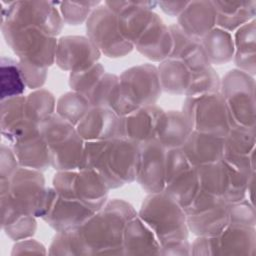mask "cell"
I'll return each mask as SVG.
<instances>
[{"mask_svg": "<svg viewBox=\"0 0 256 256\" xmlns=\"http://www.w3.org/2000/svg\"><path fill=\"white\" fill-rule=\"evenodd\" d=\"M136 215L125 201H107L80 227L58 232L52 242V251L55 254H124V229Z\"/></svg>", "mask_w": 256, "mask_h": 256, "instance_id": "obj_1", "label": "cell"}, {"mask_svg": "<svg viewBox=\"0 0 256 256\" xmlns=\"http://www.w3.org/2000/svg\"><path fill=\"white\" fill-rule=\"evenodd\" d=\"M138 162L139 144L126 138L85 142L82 168L95 171L109 189L136 180Z\"/></svg>", "mask_w": 256, "mask_h": 256, "instance_id": "obj_2", "label": "cell"}, {"mask_svg": "<svg viewBox=\"0 0 256 256\" xmlns=\"http://www.w3.org/2000/svg\"><path fill=\"white\" fill-rule=\"evenodd\" d=\"M138 216L157 237L161 254L191 252L185 211L165 192L150 194L144 200Z\"/></svg>", "mask_w": 256, "mask_h": 256, "instance_id": "obj_3", "label": "cell"}, {"mask_svg": "<svg viewBox=\"0 0 256 256\" xmlns=\"http://www.w3.org/2000/svg\"><path fill=\"white\" fill-rule=\"evenodd\" d=\"M1 29L18 61L44 69L55 61L58 41L39 26L1 22Z\"/></svg>", "mask_w": 256, "mask_h": 256, "instance_id": "obj_4", "label": "cell"}, {"mask_svg": "<svg viewBox=\"0 0 256 256\" xmlns=\"http://www.w3.org/2000/svg\"><path fill=\"white\" fill-rule=\"evenodd\" d=\"M41 133L48 146L51 166L58 171L82 168L85 141L75 126L54 114L41 124Z\"/></svg>", "mask_w": 256, "mask_h": 256, "instance_id": "obj_5", "label": "cell"}, {"mask_svg": "<svg viewBox=\"0 0 256 256\" xmlns=\"http://www.w3.org/2000/svg\"><path fill=\"white\" fill-rule=\"evenodd\" d=\"M38 170L19 167L10 179L0 181L1 203L20 213L42 217L48 189Z\"/></svg>", "mask_w": 256, "mask_h": 256, "instance_id": "obj_6", "label": "cell"}, {"mask_svg": "<svg viewBox=\"0 0 256 256\" xmlns=\"http://www.w3.org/2000/svg\"><path fill=\"white\" fill-rule=\"evenodd\" d=\"M120 100L117 113L127 115L141 107L154 105L161 94L158 68L144 64L126 70L120 77Z\"/></svg>", "mask_w": 256, "mask_h": 256, "instance_id": "obj_7", "label": "cell"}, {"mask_svg": "<svg viewBox=\"0 0 256 256\" xmlns=\"http://www.w3.org/2000/svg\"><path fill=\"white\" fill-rule=\"evenodd\" d=\"M54 190L61 197L99 211L107 202L109 187L93 170L58 171L53 179Z\"/></svg>", "mask_w": 256, "mask_h": 256, "instance_id": "obj_8", "label": "cell"}, {"mask_svg": "<svg viewBox=\"0 0 256 256\" xmlns=\"http://www.w3.org/2000/svg\"><path fill=\"white\" fill-rule=\"evenodd\" d=\"M182 112L194 131L224 138L231 129L227 107L220 92L186 97Z\"/></svg>", "mask_w": 256, "mask_h": 256, "instance_id": "obj_9", "label": "cell"}, {"mask_svg": "<svg viewBox=\"0 0 256 256\" xmlns=\"http://www.w3.org/2000/svg\"><path fill=\"white\" fill-rule=\"evenodd\" d=\"M254 82L241 70L230 71L221 81L231 128L254 130Z\"/></svg>", "mask_w": 256, "mask_h": 256, "instance_id": "obj_10", "label": "cell"}, {"mask_svg": "<svg viewBox=\"0 0 256 256\" xmlns=\"http://www.w3.org/2000/svg\"><path fill=\"white\" fill-rule=\"evenodd\" d=\"M199 190L197 168L189 162L182 148L167 149L163 192L185 210L196 198Z\"/></svg>", "mask_w": 256, "mask_h": 256, "instance_id": "obj_11", "label": "cell"}, {"mask_svg": "<svg viewBox=\"0 0 256 256\" xmlns=\"http://www.w3.org/2000/svg\"><path fill=\"white\" fill-rule=\"evenodd\" d=\"M184 211L188 229L197 236H215L229 224V203L200 190Z\"/></svg>", "mask_w": 256, "mask_h": 256, "instance_id": "obj_12", "label": "cell"}, {"mask_svg": "<svg viewBox=\"0 0 256 256\" xmlns=\"http://www.w3.org/2000/svg\"><path fill=\"white\" fill-rule=\"evenodd\" d=\"M86 29L88 38L108 57L124 56L133 48L120 33L116 14L105 4L90 14Z\"/></svg>", "mask_w": 256, "mask_h": 256, "instance_id": "obj_13", "label": "cell"}, {"mask_svg": "<svg viewBox=\"0 0 256 256\" xmlns=\"http://www.w3.org/2000/svg\"><path fill=\"white\" fill-rule=\"evenodd\" d=\"M2 22L32 24L56 37L62 28L63 19L51 2L18 1L2 8Z\"/></svg>", "mask_w": 256, "mask_h": 256, "instance_id": "obj_14", "label": "cell"}, {"mask_svg": "<svg viewBox=\"0 0 256 256\" xmlns=\"http://www.w3.org/2000/svg\"><path fill=\"white\" fill-rule=\"evenodd\" d=\"M96 212L78 202L61 197L53 188L48 189L42 218L57 232H63L80 227Z\"/></svg>", "mask_w": 256, "mask_h": 256, "instance_id": "obj_15", "label": "cell"}, {"mask_svg": "<svg viewBox=\"0 0 256 256\" xmlns=\"http://www.w3.org/2000/svg\"><path fill=\"white\" fill-rule=\"evenodd\" d=\"M166 151L157 139L139 144L136 180L150 194L162 192L164 189Z\"/></svg>", "mask_w": 256, "mask_h": 256, "instance_id": "obj_16", "label": "cell"}, {"mask_svg": "<svg viewBox=\"0 0 256 256\" xmlns=\"http://www.w3.org/2000/svg\"><path fill=\"white\" fill-rule=\"evenodd\" d=\"M99 56V49L89 38L67 36L58 41L55 61L61 69L71 73L98 63Z\"/></svg>", "mask_w": 256, "mask_h": 256, "instance_id": "obj_17", "label": "cell"}, {"mask_svg": "<svg viewBox=\"0 0 256 256\" xmlns=\"http://www.w3.org/2000/svg\"><path fill=\"white\" fill-rule=\"evenodd\" d=\"M76 130L85 142L118 138L121 137V116L112 109L92 106Z\"/></svg>", "mask_w": 256, "mask_h": 256, "instance_id": "obj_18", "label": "cell"}, {"mask_svg": "<svg viewBox=\"0 0 256 256\" xmlns=\"http://www.w3.org/2000/svg\"><path fill=\"white\" fill-rule=\"evenodd\" d=\"M40 127L27 115L25 96L1 101V133L10 144L39 130Z\"/></svg>", "mask_w": 256, "mask_h": 256, "instance_id": "obj_19", "label": "cell"}, {"mask_svg": "<svg viewBox=\"0 0 256 256\" xmlns=\"http://www.w3.org/2000/svg\"><path fill=\"white\" fill-rule=\"evenodd\" d=\"M163 113L164 111L154 104L121 116V137L137 144L156 139Z\"/></svg>", "mask_w": 256, "mask_h": 256, "instance_id": "obj_20", "label": "cell"}, {"mask_svg": "<svg viewBox=\"0 0 256 256\" xmlns=\"http://www.w3.org/2000/svg\"><path fill=\"white\" fill-rule=\"evenodd\" d=\"M177 25L189 37L201 41L216 27V11L212 1L189 2L178 16Z\"/></svg>", "mask_w": 256, "mask_h": 256, "instance_id": "obj_21", "label": "cell"}, {"mask_svg": "<svg viewBox=\"0 0 256 256\" xmlns=\"http://www.w3.org/2000/svg\"><path fill=\"white\" fill-rule=\"evenodd\" d=\"M134 47L145 57L153 61H163L169 58L173 39L170 28L155 14L151 23L134 44Z\"/></svg>", "mask_w": 256, "mask_h": 256, "instance_id": "obj_22", "label": "cell"}, {"mask_svg": "<svg viewBox=\"0 0 256 256\" xmlns=\"http://www.w3.org/2000/svg\"><path fill=\"white\" fill-rule=\"evenodd\" d=\"M182 150L194 167L216 163L223 160L224 138L193 130Z\"/></svg>", "mask_w": 256, "mask_h": 256, "instance_id": "obj_23", "label": "cell"}, {"mask_svg": "<svg viewBox=\"0 0 256 256\" xmlns=\"http://www.w3.org/2000/svg\"><path fill=\"white\" fill-rule=\"evenodd\" d=\"M169 28L173 39L169 58L183 62L191 72L211 66L201 41L189 37L177 24L171 25Z\"/></svg>", "mask_w": 256, "mask_h": 256, "instance_id": "obj_24", "label": "cell"}, {"mask_svg": "<svg viewBox=\"0 0 256 256\" xmlns=\"http://www.w3.org/2000/svg\"><path fill=\"white\" fill-rule=\"evenodd\" d=\"M19 165L34 170H45L51 165L47 143L39 130L11 144Z\"/></svg>", "mask_w": 256, "mask_h": 256, "instance_id": "obj_25", "label": "cell"}, {"mask_svg": "<svg viewBox=\"0 0 256 256\" xmlns=\"http://www.w3.org/2000/svg\"><path fill=\"white\" fill-rule=\"evenodd\" d=\"M124 254H161V245L152 230L138 215L131 218L123 234Z\"/></svg>", "mask_w": 256, "mask_h": 256, "instance_id": "obj_26", "label": "cell"}, {"mask_svg": "<svg viewBox=\"0 0 256 256\" xmlns=\"http://www.w3.org/2000/svg\"><path fill=\"white\" fill-rule=\"evenodd\" d=\"M193 131L183 112L168 111L162 114L156 139L166 148H182Z\"/></svg>", "mask_w": 256, "mask_h": 256, "instance_id": "obj_27", "label": "cell"}, {"mask_svg": "<svg viewBox=\"0 0 256 256\" xmlns=\"http://www.w3.org/2000/svg\"><path fill=\"white\" fill-rule=\"evenodd\" d=\"M216 11V27L231 32L248 23L255 14V2L212 1Z\"/></svg>", "mask_w": 256, "mask_h": 256, "instance_id": "obj_28", "label": "cell"}, {"mask_svg": "<svg viewBox=\"0 0 256 256\" xmlns=\"http://www.w3.org/2000/svg\"><path fill=\"white\" fill-rule=\"evenodd\" d=\"M158 72L163 90L172 94H186L191 80V71L183 62L167 58L160 63Z\"/></svg>", "mask_w": 256, "mask_h": 256, "instance_id": "obj_29", "label": "cell"}, {"mask_svg": "<svg viewBox=\"0 0 256 256\" xmlns=\"http://www.w3.org/2000/svg\"><path fill=\"white\" fill-rule=\"evenodd\" d=\"M201 44L210 64H222L233 58L235 49L232 35L219 27L213 28L201 40Z\"/></svg>", "mask_w": 256, "mask_h": 256, "instance_id": "obj_30", "label": "cell"}, {"mask_svg": "<svg viewBox=\"0 0 256 256\" xmlns=\"http://www.w3.org/2000/svg\"><path fill=\"white\" fill-rule=\"evenodd\" d=\"M197 168L200 191L224 199L228 186V170L223 160Z\"/></svg>", "mask_w": 256, "mask_h": 256, "instance_id": "obj_31", "label": "cell"}, {"mask_svg": "<svg viewBox=\"0 0 256 256\" xmlns=\"http://www.w3.org/2000/svg\"><path fill=\"white\" fill-rule=\"evenodd\" d=\"M2 229L11 239H28L35 233L36 221L32 215L20 213L7 204H1Z\"/></svg>", "mask_w": 256, "mask_h": 256, "instance_id": "obj_32", "label": "cell"}, {"mask_svg": "<svg viewBox=\"0 0 256 256\" xmlns=\"http://www.w3.org/2000/svg\"><path fill=\"white\" fill-rule=\"evenodd\" d=\"M88 99L91 105L94 107L109 108L117 113L120 100L119 77L113 74L105 73L89 94Z\"/></svg>", "mask_w": 256, "mask_h": 256, "instance_id": "obj_33", "label": "cell"}, {"mask_svg": "<svg viewBox=\"0 0 256 256\" xmlns=\"http://www.w3.org/2000/svg\"><path fill=\"white\" fill-rule=\"evenodd\" d=\"M26 83L20 71L18 61L9 58H1V101L13 97L22 96Z\"/></svg>", "mask_w": 256, "mask_h": 256, "instance_id": "obj_34", "label": "cell"}, {"mask_svg": "<svg viewBox=\"0 0 256 256\" xmlns=\"http://www.w3.org/2000/svg\"><path fill=\"white\" fill-rule=\"evenodd\" d=\"M56 104L57 115L75 127L92 107L86 96L75 91L62 95Z\"/></svg>", "mask_w": 256, "mask_h": 256, "instance_id": "obj_35", "label": "cell"}, {"mask_svg": "<svg viewBox=\"0 0 256 256\" xmlns=\"http://www.w3.org/2000/svg\"><path fill=\"white\" fill-rule=\"evenodd\" d=\"M26 111L29 119L36 125L41 126L54 115L55 99L53 95L45 90H36L25 97Z\"/></svg>", "mask_w": 256, "mask_h": 256, "instance_id": "obj_36", "label": "cell"}, {"mask_svg": "<svg viewBox=\"0 0 256 256\" xmlns=\"http://www.w3.org/2000/svg\"><path fill=\"white\" fill-rule=\"evenodd\" d=\"M254 21L244 24L238 28L235 33V37L233 39L234 49L236 51L235 61L243 72H248V64H250L248 57L254 59Z\"/></svg>", "mask_w": 256, "mask_h": 256, "instance_id": "obj_37", "label": "cell"}, {"mask_svg": "<svg viewBox=\"0 0 256 256\" xmlns=\"http://www.w3.org/2000/svg\"><path fill=\"white\" fill-rule=\"evenodd\" d=\"M221 80L215 70L209 66L202 70L191 72V80L186 96H199L208 93L219 92Z\"/></svg>", "mask_w": 256, "mask_h": 256, "instance_id": "obj_38", "label": "cell"}, {"mask_svg": "<svg viewBox=\"0 0 256 256\" xmlns=\"http://www.w3.org/2000/svg\"><path fill=\"white\" fill-rule=\"evenodd\" d=\"M105 74V70L100 63H96L86 69L71 72L69 85L73 91L78 92L88 98L91 91Z\"/></svg>", "mask_w": 256, "mask_h": 256, "instance_id": "obj_39", "label": "cell"}, {"mask_svg": "<svg viewBox=\"0 0 256 256\" xmlns=\"http://www.w3.org/2000/svg\"><path fill=\"white\" fill-rule=\"evenodd\" d=\"M98 2H63L60 11L63 21L70 25H78L89 18L91 8L97 7Z\"/></svg>", "mask_w": 256, "mask_h": 256, "instance_id": "obj_40", "label": "cell"}, {"mask_svg": "<svg viewBox=\"0 0 256 256\" xmlns=\"http://www.w3.org/2000/svg\"><path fill=\"white\" fill-rule=\"evenodd\" d=\"M20 167L19 162L11 149V147L1 146V172H0V181L8 180L15 173V171Z\"/></svg>", "mask_w": 256, "mask_h": 256, "instance_id": "obj_41", "label": "cell"}, {"mask_svg": "<svg viewBox=\"0 0 256 256\" xmlns=\"http://www.w3.org/2000/svg\"><path fill=\"white\" fill-rule=\"evenodd\" d=\"M43 246L39 244L38 242L31 240V239H23L20 241H17L15 244L12 254H20V253H44Z\"/></svg>", "mask_w": 256, "mask_h": 256, "instance_id": "obj_42", "label": "cell"}, {"mask_svg": "<svg viewBox=\"0 0 256 256\" xmlns=\"http://www.w3.org/2000/svg\"><path fill=\"white\" fill-rule=\"evenodd\" d=\"M188 3L189 2H159L158 5L166 14L179 16L181 12L186 8Z\"/></svg>", "mask_w": 256, "mask_h": 256, "instance_id": "obj_43", "label": "cell"}]
</instances>
